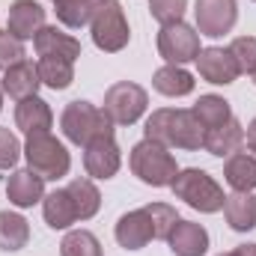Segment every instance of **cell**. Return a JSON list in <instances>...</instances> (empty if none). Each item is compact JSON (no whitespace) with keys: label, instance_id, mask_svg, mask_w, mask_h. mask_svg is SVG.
Returning a JSON list of instances; mask_svg holds the SVG:
<instances>
[{"label":"cell","instance_id":"cell-1","mask_svg":"<svg viewBox=\"0 0 256 256\" xmlns=\"http://www.w3.org/2000/svg\"><path fill=\"white\" fill-rule=\"evenodd\" d=\"M128 167L131 173L143 182V185H152V188H170L179 167H176V158L170 155L167 146L155 143V140H140L131 146L128 152Z\"/></svg>","mask_w":256,"mask_h":256},{"label":"cell","instance_id":"cell-2","mask_svg":"<svg viewBox=\"0 0 256 256\" xmlns=\"http://www.w3.org/2000/svg\"><path fill=\"white\" fill-rule=\"evenodd\" d=\"M60 128H63L66 140L68 143H74V146H86V143H92V140H98V137H114V122H110V116L102 110V108H96V104H90V102H68L63 108V114H60Z\"/></svg>","mask_w":256,"mask_h":256},{"label":"cell","instance_id":"cell-3","mask_svg":"<svg viewBox=\"0 0 256 256\" xmlns=\"http://www.w3.org/2000/svg\"><path fill=\"white\" fill-rule=\"evenodd\" d=\"M24 158H27V167L33 173H39L45 182L48 179H63L68 176V167H72V155L63 146V140H57L51 131H39V134H27L24 140Z\"/></svg>","mask_w":256,"mask_h":256},{"label":"cell","instance_id":"cell-4","mask_svg":"<svg viewBox=\"0 0 256 256\" xmlns=\"http://www.w3.org/2000/svg\"><path fill=\"white\" fill-rule=\"evenodd\" d=\"M173 196L188 202L191 208L202 212V214H214L224 208L226 202V194L224 188L214 182V176H208L206 170H196V167H188V170H179L176 179H173Z\"/></svg>","mask_w":256,"mask_h":256},{"label":"cell","instance_id":"cell-5","mask_svg":"<svg viewBox=\"0 0 256 256\" xmlns=\"http://www.w3.org/2000/svg\"><path fill=\"white\" fill-rule=\"evenodd\" d=\"M90 33H92V42H96L98 51L120 54L128 45V39H131L122 3L120 0H102V3H96L92 18H90Z\"/></svg>","mask_w":256,"mask_h":256},{"label":"cell","instance_id":"cell-6","mask_svg":"<svg viewBox=\"0 0 256 256\" xmlns=\"http://www.w3.org/2000/svg\"><path fill=\"white\" fill-rule=\"evenodd\" d=\"M149 108V96L140 84L131 80H120L104 92V114L110 116L114 126H134Z\"/></svg>","mask_w":256,"mask_h":256},{"label":"cell","instance_id":"cell-7","mask_svg":"<svg viewBox=\"0 0 256 256\" xmlns=\"http://www.w3.org/2000/svg\"><path fill=\"white\" fill-rule=\"evenodd\" d=\"M200 33L188 27L185 21L176 24H164L158 30V54L170 66H185L200 57Z\"/></svg>","mask_w":256,"mask_h":256},{"label":"cell","instance_id":"cell-8","mask_svg":"<svg viewBox=\"0 0 256 256\" xmlns=\"http://www.w3.org/2000/svg\"><path fill=\"white\" fill-rule=\"evenodd\" d=\"M194 18H196V30L200 36H224L236 27L238 21V3L236 0H196L194 6Z\"/></svg>","mask_w":256,"mask_h":256},{"label":"cell","instance_id":"cell-9","mask_svg":"<svg viewBox=\"0 0 256 256\" xmlns=\"http://www.w3.org/2000/svg\"><path fill=\"white\" fill-rule=\"evenodd\" d=\"M84 167L92 179H114L122 167V152L114 137H98L84 146Z\"/></svg>","mask_w":256,"mask_h":256},{"label":"cell","instance_id":"cell-10","mask_svg":"<svg viewBox=\"0 0 256 256\" xmlns=\"http://www.w3.org/2000/svg\"><path fill=\"white\" fill-rule=\"evenodd\" d=\"M196 68H200V78L214 84V86H226V84H232L242 74L238 66H236V57L230 54V48H218V45L200 51Z\"/></svg>","mask_w":256,"mask_h":256},{"label":"cell","instance_id":"cell-11","mask_svg":"<svg viewBox=\"0 0 256 256\" xmlns=\"http://www.w3.org/2000/svg\"><path fill=\"white\" fill-rule=\"evenodd\" d=\"M114 236H116L120 248H126V250H143V248L155 238V232H152V220H149L146 208L126 212V214L116 220Z\"/></svg>","mask_w":256,"mask_h":256},{"label":"cell","instance_id":"cell-12","mask_svg":"<svg viewBox=\"0 0 256 256\" xmlns=\"http://www.w3.org/2000/svg\"><path fill=\"white\" fill-rule=\"evenodd\" d=\"M45 27V9L42 3L36 0H15L9 6V21H6V30L15 36V39H36V33Z\"/></svg>","mask_w":256,"mask_h":256},{"label":"cell","instance_id":"cell-13","mask_svg":"<svg viewBox=\"0 0 256 256\" xmlns=\"http://www.w3.org/2000/svg\"><path fill=\"white\" fill-rule=\"evenodd\" d=\"M206 128L194 116V110H173L170 114V131H167V149H202Z\"/></svg>","mask_w":256,"mask_h":256},{"label":"cell","instance_id":"cell-14","mask_svg":"<svg viewBox=\"0 0 256 256\" xmlns=\"http://www.w3.org/2000/svg\"><path fill=\"white\" fill-rule=\"evenodd\" d=\"M6 196L18 208H33L39 200H45V179L39 173H33L30 167L27 170H15L6 179Z\"/></svg>","mask_w":256,"mask_h":256},{"label":"cell","instance_id":"cell-15","mask_svg":"<svg viewBox=\"0 0 256 256\" xmlns=\"http://www.w3.org/2000/svg\"><path fill=\"white\" fill-rule=\"evenodd\" d=\"M167 244L176 256H206L208 250V232L202 224H194V220H176V226L170 230L167 236Z\"/></svg>","mask_w":256,"mask_h":256},{"label":"cell","instance_id":"cell-16","mask_svg":"<svg viewBox=\"0 0 256 256\" xmlns=\"http://www.w3.org/2000/svg\"><path fill=\"white\" fill-rule=\"evenodd\" d=\"M33 48H36L39 57H63V60H72V63L80 57V42L74 36L63 33L60 27H48V24L36 33Z\"/></svg>","mask_w":256,"mask_h":256},{"label":"cell","instance_id":"cell-17","mask_svg":"<svg viewBox=\"0 0 256 256\" xmlns=\"http://www.w3.org/2000/svg\"><path fill=\"white\" fill-rule=\"evenodd\" d=\"M224 179L232 191H254L256 188V152L248 149H236L226 164H224Z\"/></svg>","mask_w":256,"mask_h":256},{"label":"cell","instance_id":"cell-18","mask_svg":"<svg viewBox=\"0 0 256 256\" xmlns=\"http://www.w3.org/2000/svg\"><path fill=\"white\" fill-rule=\"evenodd\" d=\"M39 86H42L39 68H36V63H30V60H21V63L9 66V68L3 72V92H6L9 98H15V102L36 96Z\"/></svg>","mask_w":256,"mask_h":256},{"label":"cell","instance_id":"cell-19","mask_svg":"<svg viewBox=\"0 0 256 256\" xmlns=\"http://www.w3.org/2000/svg\"><path fill=\"white\" fill-rule=\"evenodd\" d=\"M15 126L21 128L24 134L51 131V126H54V114H51V108H48L45 98L30 96V98H21V102L15 104Z\"/></svg>","mask_w":256,"mask_h":256},{"label":"cell","instance_id":"cell-20","mask_svg":"<svg viewBox=\"0 0 256 256\" xmlns=\"http://www.w3.org/2000/svg\"><path fill=\"white\" fill-rule=\"evenodd\" d=\"M242 143H244V128H242V122L232 116V120H226L224 126L208 128V131H206L202 149H206L208 155H218V158H230L236 149H242Z\"/></svg>","mask_w":256,"mask_h":256},{"label":"cell","instance_id":"cell-21","mask_svg":"<svg viewBox=\"0 0 256 256\" xmlns=\"http://www.w3.org/2000/svg\"><path fill=\"white\" fill-rule=\"evenodd\" d=\"M42 214H45V224L51 230H68L72 224H78V208H74V200H72L68 188H57V191L45 194Z\"/></svg>","mask_w":256,"mask_h":256},{"label":"cell","instance_id":"cell-22","mask_svg":"<svg viewBox=\"0 0 256 256\" xmlns=\"http://www.w3.org/2000/svg\"><path fill=\"white\" fill-rule=\"evenodd\" d=\"M152 86H155L161 96H167V98H182V96H191L194 92L196 80H194V74L185 66H170L167 63L152 74Z\"/></svg>","mask_w":256,"mask_h":256},{"label":"cell","instance_id":"cell-23","mask_svg":"<svg viewBox=\"0 0 256 256\" xmlns=\"http://www.w3.org/2000/svg\"><path fill=\"white\" fill-rule=\"evenodd\" d=\"M224 218L232 232H248L256 226V196L250 191H236L224 202Z\"/></svg>","mask_w":256,"mask_h":256},{"label":"cell","instance_id":"cell-24","mask_svg":"<svg viewBox=\"0 0 256 256\" xmlns=\"http://www.w3.org/2000/svg\"><path fill=\"white\" fill-rule=\"evenodd\" d=\"M27 242H30L27 218L18 212H0V250L15 254V250L27 248Z\"/></svg>","mask_w":256,"mask_h":256},{"label":"cell","instance_id":"cell-25","mask_svg":"<svg viewBox=\"0 0 256 256\" xmlns=\"http://www.w3.org/2000/svg\"><path fill=\"white\" fill-rule=\"evenodd\" d=\"M194 116L200 120V126L206 128H218L224 126L226 120H232V108H230V102L224 98V96H214V92H208V96H200V102L191 108Z\"/></svg>","mask_w":256,"mask_h":256},{"label":"cell","instance_id":"cell-26","mask_svg":"<svg viewBox=\"0 0 256 256\" xmlns=\"http://www.w3.org/2000/svg\"><path fill=\"white\" fill-rule=\"evenodd\" d=\"M66 188H68L72 200H74L78 220H90V218L98 214V208H102V194H98V188H96L92 179H72Z\"/></svg>","mask_w":256,"mask_h":256},{"label":"cell","instance_id":"cell-27","mask_svg":"<svg viewBox=\"0 0 256 256\" xmlns=\"http://www.w3.org/2000/svg\"><path fill=\"white\" fill-rule=\"evenodd\" d=\"M36 68H39V80L51 90H66L74 80V63L63 57H39Z\"/></svg>","mask_w":256,"mask_h":256},{"label":"cell","instance_id":"cell-28","mask_svg":"<svg viewBox=\"0 0 256 256\" xmlns=\"http://www.w3.org/2000/svg\"><path fill=\"white\" fill-rule=\"evenodd\" d=\"M96 3L92 0H54V12L57 21L68 30H80L84 24H90Z\"/></svg>","mask_w":256,"mask_h":256},{"label":"cell","instance_id":"cell-29","mask_svg":"<svg viewBox=\"0 0 256 256\" xmlns=\"http://www.w3.org/2000/svg\"><path fill=\"white\" fill-rule=\"evenodd\" d=\"M60 256H102V242L90 230H72L60 244Z\"/></svg>","mask_w":256,"mask_h":256},{"label":"cell","instance_id":"cell-30","mask_svg":"<svg viewBox=\"0 0 256 256\" xmlns=\"http://www.w3.org/2000/svg\"><path fill=\"white\" fill-rule=\"evenodd\" d=\"M143 208H146V214H149V220H152V232H155V238H164V242H167L170 230H173L176 220H179L176 208L167 206V202H149V206H143Z\"/></svg>","mask_w":256,"mask_h":256},{"label":"cell","instance_id":"cell-31","mask_svg":"<svg viewBox=\"0 0 256 256\" xmlns=\"http://www.w3.org/2000/svg\"><path fill=\"white\" fill-rule=\"evenodd\" d=\"M230 54L236 57V66L242 74H250L256 68V36H238L230 42Z\"/></svg>","mask_w":256,"mask_h":256},{"label":"cell","instance_id":"cell-32","mask_svg":"<svg viewBox=\"0 0 256 256\" xmlns=\"http://www.w3.org/2000/svg\"><path fill=\"white\" fill-rule=\"evenodd\" d=\"M185 6H188V0H149V12H152V18H155L161 27L182 21Z\"/></svg>","mask_w":256,"mask_h":256},{"label":"cell","instance_id":"cell-33","mask_svg":"<svg viewBox=\"0 0 256 256\" xmlns=\"http://www.w3.org/2000/svg\"><path fill=\"white\" fill-rule=\"evenodd\" d=\"M21 155H24V146H21V140H18V137H15L9 128L0 126V170H9V167H15Z\"/></svg>","mask_w":256,"mask_h":256},{"label":"cell","instance_id":"cell-34","mask_svg":"<svg viewBox=\"0 0 256 256\" xmlns=\"http://www.w3.org/2000/svg\"><path fill=\"white\" fill-rule=\"evenodd\" d=\"M27 57V51H24V42L21 39H15L9 30L6 33H0V72H6L9 66L21 63Z\"/></svg>","mask_w":256,"mask_h":256},{"label":"cell","instance_id":"cell-35","mask_svg":"<svg viewBox=\"0 0 256 256\" xmlns=\"http://www.w3.org/2000/svg\"><path fill=\"white\" fill-rule=\"evenodd\" d=\"M226 256H256V244H238L236 250H230Z\"/></svg>","mask_w":256,"mask_h":256},{"label":"cell","instance_id":"cell-36","mask_svg":"<svg viewBox=\"0 0 256 256\" xmlns=\"http://www.w3.org/2000/svg\"><path fill=\"white\" fill-rule=\"evenodd\" d=\"M244 140H248V146L256 152V116L250 120V126H248V131H244Z\"/></svg>","mask_w":256,"mask_h":256},{"label":"cell","instance_id":"cell-37","mask_svg":"<svg viewBox=\"0 0 256 256\" xmlns=\"http://www.w3.org/2000/svg\"><path fill=\"white\" fill-rule=\"evenodd\" d=\"M0 110H3V86H0Z\"/></svg>","mask_w":256,"mask_h":256},{"label":"cell","instance_id":"cell-38","mask_svg":"<svg viewBox=\"0 0 256 256\" xmlns=\"http://www.w3.org/2000/svg\"><path fill=\"white\" fill-rule=\"evenodd\" d=\"M250 78H254V84H256V68H254V72H250Z\"/></svg>","mask_w":256,"mask_h":256},{"label":"cell","instance_id":"cell-39","mask_svg":"<svg viewBox=\"0 0 256 256\" xmlns=\"http://www.w3.org/2000/svg\"><path fill=\"white\" fill-rule=\"evenodd\" d=\"M92 3H102V0H92Z\"/></svg>","mask_w":256,"mask_h":256},{"label":"cell","instance_id":"cell-40","mask_svg":"<svg viewBox=\"0 0 256 256\" xmlns=\"http://www.w3.org/2000/svg\"><path fill=\"white\" fill-rule=\"evenodd\" d=\"M220 256H226V254H220Z\"/></svg>","mask_w":256,"mask_h":256},{"label":"cell","instance_id":"cell-41","mask_svg":"<svg viewBox=\"0 0 256 256\" xmlns=\"http://www.w3.org/2000/svg\"><path fill=\"white\" fill-rule=\"evenodd\" d=\"M51 3H54V0H51Z\"/></svg>","mask_w":256,"mask_h":256}]
</instances>
